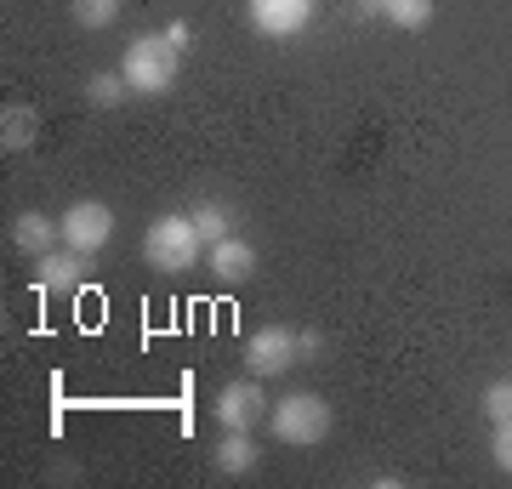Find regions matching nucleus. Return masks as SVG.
<instances>
[{
    "label": "nucleus",
    "instance_id": "obj_1",
    "mask_svg": "<svg viewBox=\"0 0 512 489\" xmlns=\"http://www.w3.org/2000/svg\"><path fill=\"white\" fill-rule=\"evenodd\" d=\"M143 256L154 273H194L205 262V239H200V228H194L188 211H165V217L148 222Z\"/></svg>",
    "mask_w": 512,
    "mask_h": 489
},
{
    "label": "nucleus",
    "instance_id": "obj_2",
    "mask_svg": "<svg viewBox=\"0 0 512 489\" xmlns=\"http://www.w3.org/2000/svg\"><path fill=\"white\" fill-rule=\"evenodd\" d=\"M177 69H183V52L171 46L165 35H137L120 57V74L137 97H160V91L177 86Z\"/></svg>",
    "mask_w": 512,
    "mask_h": 489
},
{
    "label": "nucleus",
    "instance_id": "obj_3",
    "mask_svg": "<svg viewBox=\"0 0 512 489\" xmlns=\"http://www.w3.org/2000/svg\"><path fill=\"white\" fill-rule=\"evenodd\" d=\"M268 433L291 450H313L330 438V404L319 393H285L268 404Z\"/></svg>",
    "mask_w": 512,
    "mask_h": 489
},
{
    "label": "nucleus",
    "instance_id": "obj_4",
    "mask_svg": "<svg viewBox=\"0 0 512 489\" xmlns=\"http://www.w3.org/2000/svg\"><path fill=\"white\" fill-rule=\"evenodd\" d=\"M268 404H274V399L262 393V376H251V370H245L239 381H222L211 410H217L222 433H251V427H262V421H268Z\"/></svg>",
    "mask_w": 512,
    "mask_h": 489
},
{
    "label": "nucleus",
    "instance_id": "obj_5",
    "mask_svg": "<svg viewBox=\"0 0 512 489\" xmlns=\"http://www.w3.org/2000/svg\"><path fill=\"white\" fill-rule=\"evenodd\" d=\"M302 364V347H296V330H285V325H262L245 342V370L251 376H285V370H296Z\"/></svg>",
    "mask_w": 512,
    "mask_h": 489
},
{
    "label": "nucleus",
    "instance_id": "obj_6",
    "mask_svg": "<svg viewBox=\"0 0 512 489\" xmlns=\"http://www.w3.org/2000/svg\"><path fill=\"white\" fill-rule=\"evenodd\" d=\"M57 222H63V245H69V251L97 256V251L114 239V211H109L103 200H74Z\"/></svg>",
    "mask_w": 512,
    "mask_h": 489
},
{
    "label": "nucleus",
    "instance_id": "obj_7",
    "mask_svg": "<svg viewBox=\"0 0 512 489\" xmlns=\"http://www.w3.org/2000/svg\"><path fill=\"white\" fill-rule=\"evenodd\" d=\"M313 12H319V0H245L251 29L268 40H296L313 23Z\"/></svg>",
    "mask_w": 512,
    "mask_h": 489
},
{
    "label": "nucleus",
    "instance_id": "obj_8",
    "mask_svg": "<svg viewBox=\"0 0 512 489\" xmlns=\"http://www.w3.org/2000/svg\"><path fill=\"white\" fill-rule=\"evenodd\" d=\"M86 273H92V256L86 251H46V256H35V285L40 290H80L86 285Z\"/></svg>",
    "mask_w": 512,
    "mask_h": 489
},
{
    "label": "nucleus",
    "instance_id": "obj_9",
    "mask_svg": "<svg viewBox=\"0 0 512 489\" xmlns=\"http://www.w3.org/2000/svg\"><path fill=\"white\" fill-rule=\"evenodd\" d=\"M205 268L217 273L222 285H245L256 273V245L245 234H228V239H217L211 251H205Z\"/></svg>",
    "mask_w": 512,
    "mask_h": 489
},
{
    "label": "nucleus",
    "instance_id": "obj_10",
    "mask_svg": "<svg viewBox=\"0 0 512 489\" xmlns=\"http://www.w3.org/2000/svg\"><path fill=\"white\" fill-rule=\"evenodd\" d=\"M12 245H18L23 256H46L63 245V222L46 217V211H18L12 217Z\"/></svg>",
    "mask_w": 512,
    "mask_h": 489
},
{
    "label": "nucleus",
    "instance_id": "obj_11",
    "mask_svg": "<svg viewBox=\"0 0 512 489\" xmlns=\"http://www.w3.org/2000/svg\"><path fill=\"white\" fill-rule=\"evenodd\" d=\"M35 137H40V114L29 103H6V114H0V148L12 154V148H29Z\"/></svg>",
    "mask_w": 512,
    "mask_h": 489
},
{
    "label": "nucleus",
    "instance_id": "obj_12",
    "mask_svg": "<svg viewBox=\"0 0 512 489\" xmlns=\"http://www.w3.org/2000/svg\"><path fill=\"white\" fill-rule=\"evenodd\" d=\"M188 217H194V228H200L205 251H211L217 239H228V234L239 228V222H234V205H228V200H200L194 211H188Z\"/></svg>",
    "mask_w": 512,
    "mask_h": 489
},
{
    "label": "nucleus",
    "instance_id": "obj_13",
    "mask_svg": "<svg viewBox=\"0 0 512 489\" xmlns=\"http://www.w3.org/2000/svg\"><path fill=\"white\" fill-rule=\"evenodd\" d=\"M256 461H262V450H256L251 433H222V444H217V472L239 478V472H256Z\"/></svg>",
    "mask_w": 512,
    "mask_h": 489
},
{
    "label": "nucleus",
    "instance_id": "obj_14",
    "mask_svg": "<svg viewBox=\"0 0 512 489\" xmlns=\"http://www.w3.org/2000/svg\"><path fill=\"white\" fill-rule=\"evenodd\" d=\"M365 12H382L393 29H427L433 23V0H365Z\"/></svg>",
    "mask_w": 512,
    "mask_h": 489
},
{
    "label": "nucleus",
    "instance_id": "obj_15",
    "mask_svg": "<svg viewBox=\"0 0 512 489\" xmlns=\"http://www.w3.org/2000/svg\"><path fill=\"white\" fill-rule=\"evenodd\" d=\"M69 12L80 29H109L120 18V0H69Z\"/></svg>",
    "mask_w": 512,
    "mask_h": 489
},
{
    "label": "nucleus",
    "instance_id": "obj_16",
    "mask_svg": "<svg viewBox=\"0 0 512 489\" xmlns=\"http://www.w3.org/2000/svg\"><path fill=\"white\" fill-rule=\"evenodd\" d=\"M126 74L114 69V74H92V80H86V97H92L97 109H114V103H120V97H126Z\"/></svg>",
    "mask_w": 512,
    "mask_h": 489
},
{
    "label": "nucleus",
    "instance_id": "obj_17",
    "mask_svg": "<svg viewBox=\"0 0 512 489\" xmlns=\"http://www.w3.org/2000/svg\"><path fill=\"white\" fill-rule=\"evenodd\" d=\"M478 410L490 421H507L512 416V376H495L490 387H484V399H478Z\"/></svg>",
    "mask_w": 512,
    "mask_h": 489
},
{
    "label": "nucleus",
    "instance_id": "obj_18",
    "mask_svg": "<svg viewBox=\"0 0 512 489\" xmlns=\"http://www.w3.org/2000/svg\"><path fill=\"white\" fill-rule=\"evenodd\" d=\"M490 461L501 472H512V416L507 421H490Z\"/></svg>",
    "mask_w": 512,
    "mask_h": 489
},
{
    "label": "nucleus",
    "instance_id": "obj_19",
    "mask_svg": "<svg viewBox=\"0 0 512 489\" xmlns=\"http://www.w3.org/2000/svg\"><path fill=\"white\" fill-rule=\"evenodd\" d=\"M160 35L171 40V46H177V52H188V46H194V23H183V18H171V23H165V29H160Z\"/></svg>",
    "mask_w": 512,
    "mask_h": 489
},
{
    "label": "nucleus",
    "instance_id": "obj_20",
    "mask_svg": "<svg viewBox=\"0 0 512 489\" xmlns=\"http://www.w3.org/2000/svg\"><path fill=\"white\" fill-rule=\"evenodd\" d=\"M296 347H302V364H308V359L325 353V336H319V330H296Z\"/></svg>",
    "mask_w": 512,
    "mask_h": 489
}]
</instances>
